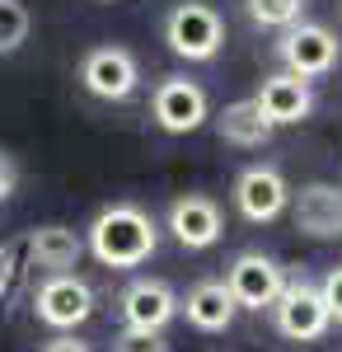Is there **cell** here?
I'll use <instances>...</instances> for the list:
<instances>
[{
  "label": "cell",
  "instance_id": "obj_12",
  "mask_svg": "<svg viewBox=\"0 0 342 352\" xmlns=\"http://www.w3.org/2000/svg\"><path fill=\"white\" fill-rule=\"evenodd\" d=\"M169 230L183 249H211V244L225 235V217L220 207L202 197V192H183L174 207H169Z\"/></svg>",
  "mask_w": 342,
  "mask_h": 352
},
{
  "label": "cell",
  "instance_id": "obj_13",
  "mask_svg": "<svg viewBox=\"0 0 342 352\" xmlns=\"http://www.w3.org/2000/svg\"><path fill=\"white\" fill-rule=\"evenodd\" d=\"M253 104H258V113L272 127H290V122H305L315 113V89L282 71V76H267L263 80V89L253 94Z\"/></svg>",
  "mask_w": 342,
  "mask_h": 352
},
{
  "label": "cell",
  "instance_id": "obj_10",
  "mask_svg": "<svg viewBox=\"0 0 342 352\" xmlns=\"http://www.w3.org/2000/svg\"><path fill=\"white\" fill-rule=\"evenodd\" d=\"M295 230L310 240H338L342 235V184H305L290 197Z\"/></svg>",
  "mask_w": 342,
  "mask_h": 352
},
{
  "label": "cell",
  "instance_id": "obj_15",
  "mask_svg": "<svg viewBox=\"0 0 342 352\" xmlns=\"http://www.w3.org/2000/svg\"><path fill=\"white\" fill-rule=\"evenodd\" d=\"M183 315L192 329H202V333H220V329L235 324V300L225 292V282H197L183 300Z\"/></svg>",
  "mask_w": 342,
  "mask_h": 352
},
{
  "label": "cell",
  "instance_id": "obj_20",
  "mask_svg": "<svg viewBox=\"0 0 342 352\" xmlns=\"http://www.w3.org/2000/svg\"><path fill=\"white\" fill-rule=\"evenodd\" d=\"M319 296H323V305H328V320H342V268H333L328 277H323Z\"/></svg>",
  "mask_w": 342,
  "mask_h": 352
},
{
  "label": "cell",
  "instance_id": "obj_6",
  "mask_svg": "<svg viewBox=\"0 0 342 352\" xmlns=\"http://www.w3.org/2000/svg\"><path fill=\"white\" fill-rule=\"evenodd\" d=\"M33 310H38L43 324L76 329V324H84V320L94 315V292H89V282L76 277V272H52V277L38 287Z\"/></svg>",
  "mask_w": 342,
  "mask_h": 352
},
{
  "label": "cell",
  "instance_id": "obj_21",
  "mask_svg": "<svg viewBox=\"0 0 342 352\" xmlns=\"http://www.w3.org/2000/svg\"><path fill=\"white\" fill-rule=\"evenodd\" d=\"M43 352H89V343H80L76 333H56V338L43 343Z\"/></svg>",
  "mask_w": 342,
  "mask_h": 352
},
{
  "label": "cell",
  "instance_id": "obj_7",
  "mask_svg": "<svg viewBox=\"0 0 342 352\" xmlns=\"http://www.w3.org/2000/svg\"><path fill=\"white\" fill-rule=\"evenodd\" d=\"M272 320H277V329H282L286 338L315 343V338H323V329H328V305H323L315 282L300 277V282H286V287H282V296L272 305Z\"/></svg>",
  "mask_w": 342,
  "mask_h": 352
},
{
  "label": "cell",
  "instance_id": "obj_9",
  "mask_svg": "<svg viewBox=\"0 0 342 352\" xmlns=\"http://www.w3.org/2000/svg\"><path fill=\"white\" fill-rule=\"evenodd\" d=\"M155 122L174 136L197 132L207 122V94H202V85L183 80V76H164L155 85Z\"/></svg>",
  "mask_w": 342,
  "mask_h": 352
},
{
  "label": "cell",
  "instance_id": "obj_24",
  "mask_svg": "<svg viewBox=\"0 0 342 352\" xmlns=\"http://www.w3.org/2000/svg\"><path fill=\"white\" fill-rule=\"evenodd\" d=\"M104 5H113V0H104Z\"/></svg>",
  "mask_w": 342,
  "mask_h": 352
},
{
  "label": "cell",
  "instance_id": "obj_23",
  "mask_svg": "<svg viewBox=\"0 0 342 352\" xmlns=\"http://www.w3.org/2000/svg\"><path fill=\"white\" fill-rule=\"evenodd\" d=\"M14 287V249H5L0 244V296Z\"/></svg>",
  "mask_w": 342,
  "mask_h": 352
},
{
  "label": "cell",
  "instance_id": "obj_8",
  "mask_svg": "<svg viewBox=\"0 0 342 352\" xmlns=\"http://www.w3.org/2000/svg\"><path fill=\"white\" fill-rule=\"evenodd\" d=\"M235 207H239V217L253 221V226L277 221L290 207V188H286V179H282V169H272V164L244 169L235 184Z\"/></svg>",
  "mask_w": 342,
  "mask_h": 352
},
{
  "label": "cell",
  "instance_id": "obj_16",
  "mask_svg": "<svg viewBox=\"0 0 342 352\" xmlns=\"http://www.w3.org/2000/svg\"><path fill=\"white\" fill-rule=\"evenodd\" d=\"M216 132H220V141H230V146H267L277 127L258 113L253 99H239V104H225V109H220Z\"/></svg>",
  "mask_w": 342,
  "mask_h": 352
},
{
  "label": "cell",
  "instance_id": "obj_17",
  "mask_svg": "<svg viewBox=\"0 0 342 352\" xmlns=\"http://www.w3.org/2000/svg\"><path fill=\"white\" fill-rule=\"evenodd\" d=\"M249 14H253V24L282 28V33H286L290 24H300V14H305V0H249Z\"/></svg>",
  "mask_w": 342,
  "mask_h": 352
},
{
  "label": "cell",
  "instance_id": "obj_19",
  "mask_svg": "<svg viewBox=\"0 0 342 352\" xmlns=\"http://www.w3.org/2000/svg\"><path fill=\"white\" fill-rule=\"evenodd\" d=\"M113 352H169L164 333H141V329H122Z\"/></svg>",
  "mask_w": 342,
  "mask_h": 352
},
{
  "label": "cell",
  "instance_id": "obj_14",
  "mask_svg": "<svg viewBox=\"0 0 342 352\" xmlns=\"http://www.w3.org/2000/svg\"><path fill=\"white\" fill-rule=\"evenodd\" d=\"M84 254V240H80L71 226H38L28 235V263L47 272H71Z\"/></svg>",
  "mask_w": 342,
  "mask_h": 352
},
{
  "label": "cell",
  "instance_id": "obj_3",
  "mask_svg": "<svg viewBox=\"0 0 342 352\" xmlns=\"http://www.w3.org/2000/svg\"><path fill=\"white\" fill-rule=\"evenodd\" d=\"M282 287H286L282 263L258 254V249L239 254L235 263H230V272H225V292L235 300V310H272L277 296H282Z\"/></svg>",
  "mask_w": 342,
  "mask_h": 352
},
{
  "label": "cell",
  "instance_id": "obj_5",
  "mask_svg": "<svg viewBox=\"0 0 342 352\" xmlns=\"http://www.w3.org/2000/svg\"><path fill=\"white\" fill-rule=\"evenodd\" d=\"M80 80H84V89L94 99L122 104V99H132L136 85H141V66H136V56L127 47H94L80 61Z\"/></svg>",
  "mask_w": 342,
  "mask_h": 352
},
{
  "label": "cell",
  "instance_id": "obj_11",
  "mask_svg": "<svg viewBox=\"0 0 342 352\" xmlns=\"http://www.w3.org/2000/svg\"><path fill=\"white\" fill-rule=\"evenodd\" d=\"M179 315V296L169 282L159 277H141L122 292V320L127 329H141V333H164V324Z\"/></svg>",
  "mask_w": 342,
  "mask_h": 352
},
{
  "label": "cell",
  "instance_id": "obj_4",
  "mask_svg": "<svg viewBox=\"0 0 342 352\" xmlns=\"http://www.w3.org/2000/svg\"><path fill=\"white\" fill-rule=\"evenodd\" d=\"M277 56L286 61V76L310 85L315 76H328L338 66V38L319 24H290L277 43Z\"/></svg>",
  "mask_w": 342,
  "mask_h": 352
},
{
  "label": "cell",
  "instance_id": "obj_1",
  "mask_svg": "<svg viewBox=\"0 0 342 352\" xmlns=\"http://www.w3.org/2000/svg\"><path fill=\"white\" fill-rule=\"evenodd\" d=\"M155 221L146 217L132 202H113L104 207L94 226H89V254L108 263V268H141L150 254H155Z\"/></svg>",
  "mask_w": 342,
  "mask_h": 352
},
{
  "label": "cell",
  "instance_id": "obj_2",
  "mask_svg": "<svg viewBox=\"0 0 342 352\" xmlns=\"http://www.w3.org/2000/svg\"><path fill=\"white\" fill-rule=\"evenodd\" d=\"M164 43H169V52L183 56V61H211V56L220 52V43H225V24H220V14L211 5L183 0L164 19Z\"/></svg>",
  "mask_w": 342,
  "mask_h": 352
},
{
  "label": "cell",
  "instance_id": "obj_22",
  "mask_svg": "<svg viewBox=\"0 0 342 352\" xmlns=\"http://www.w3.org/2000/svg\"><path fill=\"white\" fill-rule=\"evenodd\" d=\"M14 184H19V174H14V160H10V155L0 151V202H5V197L14 192Z\"/></svg>",
  "mask_w": 342,
  "mask_h": 352
},
{
  "label": "cell",
  "instance_id": "obj_18",
  "mask_svg": "<svg viewBox=\"0 0 342 352\" xmlns=\"http://www.w3.org/2000/svg\"><path fill=\"white\" fill-rule=\"evenodd\" d=\"M28 10L19 0H0V52H14V47H24L28 38Z\"/></svg>",
  "mask_w": 342,
  "mask_h": 352
}]
</instances>
